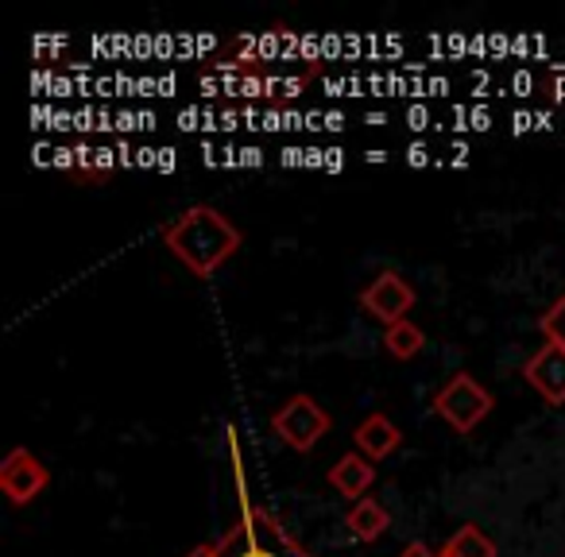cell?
<instances>
[{"mask_svg": "<svg viewBox=\"0 0 565 557\" xmlns=\"http://www.w3.org/2000/svg\"><path fill=\"white\" fill-rule=\"evenodd\" d=\"M159 240L194 279H213L241 251L244 236L217 205H190L159 228Z\"/></svg>", "mask_w": 565, "mask_h": 557, "instance_id": "cell-1", "label": "cell"}, {"mask_svg": "<svg viewBox=\"0 0 565 557\" xmlns=\"http://www.w3.org/2000/svg\"><path fill=\"white\" fill-rule=\"evenodd\" d=\"M186 557H315L275 515L256 503H244L241 518L221 538L202 542Z\"/></svg>", "mask_w": 565, "mask_h": 557, "instance_id": "cell-2", "label": "cell"}, {"mask_svg": "<svg viewBox=\"0 0 565 557\" xmlns=\"http://www.w3.org/2000/svg\"><path fill=\"white\" fill-rule=\"evenodd\" d=\"M430 407H434V415L449 426V430L472 433L488 415H492L495 403L477 376H469V372H454V376L438 387V395H434Z\"/></svg>", "mask_w": 565, "mask_h": 557, "instance_id": "cell-3", "label": "cell"}, {"mask_svg": "<svg viewBox=\"0 0 565 557\" xmlns=\"http://www.w3.org/2000/svg\"><path fill=\"white\" fill-rule=\"evenodd\" d=\"M271 430L279 433V441H287L295 453H310V449L330 433V415H326V407L315 395L299 392L271 415Z\"/></svg>", "mask_w": 565, "mask_h": 557, "instance_id": "cell-4", "label": "cell"}, {"mask_svg": "<svg viewBox=\"0 0 565 557\" xmlns=\"http://www.w3.org/2000/svg\"><path fill=\"white\" fill-rule=\"evenodd\" d=\"M51 484V469L32 453L28 446H17L4 453L0 461V492L12 507H28L32 500H40Z\"/></svg>", "mask_w": 565, "mask_h": 557, "instance_id": "cell-5", "label": "cell"}, {"mask_svg": "<svg viewBox=\"0 0 565 557\" xmlns=\"http://www.w3.org/2000/svg\"><path fill=\"white\" fill-rule=\"evenodd\" d=\"M361 310L369 318H376L384 330L395 322H407V314L415 310V287L399 271H380L361 291Z\"/></svg>", "mask_w": 565, "mask_h": 557, "instance_id": "cell-6", "label": "cell"}, {"mask_svg": "<svg viewBox=\"0 0 565 557\" xmlns=\"http://www.w3.org/2000/svg\"><path fill=\"white\" fill-rule=\"evenodd\" d=\"M523 379L542 395V403L562 407L565 403V349L562 345H542L534 356L523 361Z\"/></svg>", "mask_w": 565, "mask_h": 557, "instance_id": "cell-7", "label": "cell"}, {"mask_svg": "<svg viewBox=\"0 0 565 557\" xmlns=\"http://www.w3.org/2000/svg\"><path fill=\"white\" fill-rule=\"evenodd\" d=\"M326 480H330V488L338 495H345V500H364L369 495V488L376 484V464L369 461V457H361L353 449V453L338 457V461L330 464V472H326Z\"/></svg>", "mask_w": 565, "mask_h": 557, "instance_id": "cell-8", "label": "cell"}, {"mask_svg": "<svg viewBox=\"0 0 565 557\" xmlns=\"http://www.w3.org/2000/svg\"><path fill=\"white\" fill-rule=\"evenodd\" d=\"M353 446H356V453L361 457H369L372 464L376 461H384V457H392L395 449L403 446V433H399V426L392 422L387 415H369L361 426L353 430Z\"/></svg>", "mask_w": 565, "mask_h": 557, "instance_id": "cell-9", "label": "cell"}, {"mask_svg": "<svg viewBox=\"0 0 565 557\" xmlns=\"http://www.w3.org/2000/svg\"><path fill=\"white\" fill-rule=\"evenodd\" d=\"M345 526H349V534H353L356 542H376V538H384V534H387L392 515H387V507L380 500L364 495V500H356L353 507H349Z\"/></svg>", "mask_w": 565, "mask_h": 557, "instance_id": "cell-10", "label": "cell"}, {"mask_svg": "<svg viewBox=\"0 0 565 557\" xmlns=\"http://www.w3.org/2000/svg\"><path fill=\"white\" fill-rule=\"evenodd\" d=\"M438 557H495V542L484 534V526L465 523L441 542Z\"/></svg>", "mask_w": 565, "mask_h": 557, "instance_id": "cell-11", "label": "cell"}, {"mask_svg": "<svg viewBox=\"0 0 565 557\" xmlns=\"http://www.w3.org/2000/svg\"><path fill=\"white\" fill-rule=\"evenodd\" d=\"M384 349L395 356V361H415L418 353L426 349V333L418 330L415 322H395V325H387L384 330Z\"/></svg>", "mask_w": 565, "mask_h": 557, "instance_id": "cell-12", "label": "cell"}, {"mask_svg": "<svg viewBox=\"0 0 565 557\" xmlns=\"http://www.w3.org/2000/svg\"><path fill=\"white\" fill-rule=\"evenodd\" d=\"M539 333L550 341V345H562L565 349V294H562V299H554L546 310H542Z\"/></svg>", "mask_w": 565, "mask_h": 557, "instance_id": "cell-13", "label": "cell"}, {"mask_svg": "<svg viewBox=\"0 0 565 557\" xmlns=\"http://www.w3.org/2000/svg\"><path fill=\"white\" fill-rule=\"evenodd\" d=\"M109 171H113V151H105V148H94V151H78V174L82 179H109Z\"/></svg>", "mask_w": 565, "mask_h": 557, "instance_id": "cell-14", "label": "cell"}, {"mask_svg": "<svg viewBox=\"0 0 565 557\" xmlns=\"http://www.w3.org/2000/svg\"><path fill=\"white\" fill-rule=\"evenodd\" d=\"M399 557H438V554H434V549L426 546V542H411V546H403Z\"/></svg>", "mask_w": 565, "mask_h": 557, "instance_id": "cell-15", "label": "cell"}]
</instances>
